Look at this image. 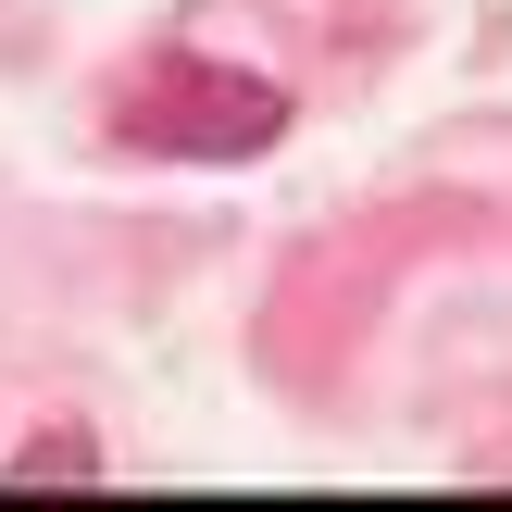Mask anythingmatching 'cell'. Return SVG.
<instances>
[{"label":"cell","mask_w":512,"mask_h":512,"mask_svg":"<svg viewBox=\"0 0 512 512\" xmlns=\"http://www.w3.org/2000/svg\"><path fill=\"white\" fill-rule=\"evenodd\" d=\"M113 138L125 150H175V163H250V150L288 138V88L250 63H213V50H150V63L113 75Z\"/></svg>","instance_id":"obj_1"},{"label":"cell","mask_w":512,"mask_h":512,"mask_svg":"<svg viewBox=\"0 0 512 512\" xmlns=\"http://www.w3.org/2000/svg\"><path fill=\"white\" fill-rule=\"evenodd\" d=\"M13 475H25V488H38V475H100V450L75 438V425H50V438H25V450H13Z\"/></svg>","instance_id":"obj_2"}]
</instances>
